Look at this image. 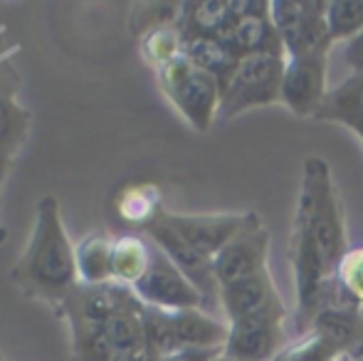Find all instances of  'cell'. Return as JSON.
<instances>
[{"label": "cell", "mask_w": 363, "mask_h": 361, "mask_svg": "<svg viewBox=\"0 0 363 361\" xmlns=\"http://www.w3.org/2000/svg\"><path fill=\"white\" fill-rule=\"evenodd\" d=\"M0 361H5V357H3V352H0Z\"/></svg>", "instance_id": "cell-34"}, {"label": "cell", "mask_w": 363, "mask_h": 361, "mask_svg": "<svg viewBox=\"0 0 363 361\" xmlns=\"http://www.w3.org/2000/svg\"><path fill=\"white\" fill-rule=\"evenodd\" d=\"M269 231L262 226L259 216L240 233L238 238L228 243L223 250L213 257V270H216L218 284H230L238 279L252 277V274L269 270Z\"/></svg>", "instance_id": "cell-13"}, {"label": "cell", "mask_w": 363, "mask_h": 361, "mask_svg": "<svg viewBox=\"0 0 363 361\" xmlns=\"http://www.w3.org/2000/svg\"><path fill=\"white\" fill-rule=\"evenodd\" d=\"M161 213L144 228L148 240L161 248V250L171 257L173 265L196 284L198 292L206 297V307H211L213 302L220 304V284H218L216 270H213V260L203 255V252H198L193 245H188V243L163 221Z\"/></svg>", "instance_id": "cell-12"}, {"label": "cell", "mask_w": 363, "mask_h": 361, "mask_svg": "<svg viewBox=\"0 0 363 361\" xmlns=\"http://www.w3.org/2000/svg\"><path fill=\"white\" fill-rule=\"evenodd\" d=\"M13 282L30 299L60 307L62 299L79 282L74 245L65 231L60 201L55 196L40 198L35 223L20 260L13 267Z\"/></svg>", "instance_id": "cell-2"}, {"label": "cell", "mask_w": 363, "mask_h": 361, "mask_svg": "<svg viewBox=\"0 0 363 361\" xmlns=\"http://www.w3.org/2000/svg\"><path fill=\"white\" fill-rule=\"evenodd\" d=\"M111 252H114V238L104 233L86 235L74 245L77 277L84 284H104L114 279L111 272Z\"/></svg>", "instance_id": "cell-20"}, {"label": "cell", "mask_w": 363, "mask_h": 361, "mask_svg": "<svg viewBox=\"0 0 363 361\" xmlns=\"http://www.w3.org/2000/svg\"><path fill=\"white\" fill-rule=\"evenodd\" d=\"M119 211L126 221L139 223L141 228H146L158 213L163 211L161 208V198H158V191L153 186H136L129 188V191L121 196L119 201Z\"/></svg>", "instance_id": "cell-27"}, {"label": "cell", "mask_w": 363, "mask_h": 361, "mask_svg": "<svg viewBox=\"0 0 363 361\" xmlns=\"http://www.w3.org/2000/svg\"><path fill=\"white\" fill-rule=\"evenodd\" d=\"M161 218L198 252L216 257L233 238H238L250 223L257 218L255 211L247 213H208V216H186V213L163 211Z\"/></svg>", "instance_id": "cell-11"}, {"label": "cell", "mask_w": 363, "mask_h": 361, "mask_svg": "<svg viewBox=\"0 0 363 361\" xmlns=\"http://www.w3.org/2000/svg\"><path fill=\"white\" fill-rule=\"evenodd\" d=\"M344 57L354 72H363V33H359L354 40H349L344 45Z\"/></svg>", "instance_id": "cell-28"}, {"label": "cell", "mask_w": 363, "mask_h": 361, "mask_svg": "<svg viewBox=\"0 0 363 361\" xmlns=\"http://www.w3.org/2000/svg\"><path fill=\"white\" fill-rule=\"evenodd\" d=\"M223 352H186L166 361H216Z\"/></svg>", "instance_id": "cell-29"}, {"label": "cell", "mask_w": 363, "mask_h": 361, "mask_svg": "<svg viewBox=\"0 0 363 361\" xmlns=\"http://www.w3.org/2000/svg\"><path fill=\"white\" fill-rule=\"evenodd\" d=\"M287 57L282 55H250L240 57L238 67L223 84L218 119L228 121L255 106L282 104V77Z\"/></svg>", "instance_id": "cell-3"}, {"label": "cell", "mask_w": 363, "mask_h": 361, "mask_svg": "<svg viewBox=\"0 0 363 361\" xmlns=\"http://www.w3.org/2000/svg\"><path fill=\"white\" fill-rule=\"evenodd\" d=\"M326 65H329V50H319L311 55L287 57L282 77V104L296 116L319 114L326 94Z\"/></svg>", "instance_id": "cell-10"}, {"label": "cell", "mask_w": 363, "mask_h": 361, "mask_svg": "<svg viewBox=\"0 0 363 361\" xmlns=\"http://www.w3.org/2000/svg\"><path fill=\"white\" fill-rule=\"evenodd\" d=\"M326 28L331 43H349L363 33V0H326Z\"/></svg>", "instance_id": "cell-23"}, {"label": "cell", "mask_w": 363, "mask_h": 361, "mask_svg": "<svg viewBox=\"0 0 363 361\" xmlns=\"http://www.w3.org/2000/svg\"><path fill=\"white\" fill-rule=\"evenodd\" d=\"M341 361H354V359H341Z\"/></svg>", "instance_id": "cell-35"}, {"label": "cell", "mask_w": 363, "mask_h": 361, "mask_svg": "<svg viewBox=\"0 0 363 361\" xmlns=\"http://www.w3.org/2000/svg\"><path fill=\"white\" fill-rule=\"evenodd\" d=\"M235 20L223 40L238 57L250 55H284V45L269 15V0H233Z\"/></svg>", "instance_id": "cell-9"}, {"label": "cell", "mask_w": 363, "mask_h": 361, "mask_svg": "<svg viewBox=\"0 0 363 361\" xmlns=\"http://www.w3.org/2000/svg\"><path fill=\"white\" fill-rule=\"evenodd\" d=\"M349 250L344 206L324 159L309 156L289 235V262L296 284V329L309 332L331 299V284L341 257Z\"/></svg>", "instance_id": "cell-1"}, {"label": "cell", "mask_w": 363, "mask_h": 361, "mask_svg": "<svg viewBox=\"0 0 363 361\" xmlns=\"http://www.w3.org/2000/svg\"><path fill=\"white\" fill-rule=\"evenodd\" d=\"M13 159H15V154H13V151H10V149H5V146L0 144V183H3L5 174H8L10 164H13Z\"/></svg>", "instance_id": "cell-30"}, {"label": "cell", "mask_w": 363, "mask_h": 361, "mask_svg": "<svg viewBox=\"0 0 363 361\" xmlns=\"http://www.w3.org/2000/svg\"><path fill=\"white\" fill-rule=\"evenodd\" d=\"M72 361H114L116 352L106 337L104 324H79L69 327Z\"/></svg>", "instance_id": "cell-24"}, {"label": "cell", "mask_w": 363, "mask_h": 361, "mask_svg": "<svg viewBox=\"0 0 363 361\" xmlns=\"http://www.w3.org/2000/svg\"><path fill=\"white\" fill-rule=\"evenodd\" d=\"M316 119L349 126L363 141V72H354L339 87L329 89Z\"/></svg>", "instance_id": "cell-16"}, {"label": "cell", "mask_w": 363, "mask_h": 361, "mask_svg": "<svg viewBox=\"0 0 363 361\" xmlns=\"http://www.w3.org/2000/svg\"><path fill=\"white\" fill-rule=\"evenodd\" d=\"M139 307H144V302L136 297L134 289L111 279L104 284L77 282L57 309L69 327H79V324H106L116 314Z\"/></svg>", "instance_id": "cell-8"}, {"label": "cell", "mask_w": 363, "mask_h": 361, "mask_svg": "<svg viewBox=\"0 0 363 361\" xmlns=\"http://www.w3.org/2000/svg\"><path fill=\"white\" fill-rule=\"evenodd\" d=\"M144 307L129 309L104 324L106 337L114 347L116 357H131V354H148L146 352V332H144Z\"/></svg>", "instance_id": "cell-22"}, {"label": "cell", "mask_w": 363, "mask_h": 361, "mask_svg": "<svg viewBox=\"0 0 363 361\" xmlns=\"http://www.w3.org/2000/svg\"><path fill=\"white\" fill-rule=\"evenodd\" d=\"M329 304H344V307L363 309V243L349 245L346 255L341 257L339 270L334 274ZM326 304V307H329Z\"/></svg>", "instance_id": "cell-21"}, {"label": "cell", "mask_w": 363, "mask_h": 361, "mask_svg": "<svg viewBox=\"0 0 363 361\" xmlns=\"http://www.w3.org/2000/svg\"><path fill=\"white\" fill-rule=\"evenodd\" d=\"M277 304H282V299H279L269 270L220 287V307L228 317V324L252 317V314H259L269 307H277Z\"/></svg>", "instance_id": "cell-15"}, {"label": "cell", "mask_w": 363, "mask_h": 361, "mask_svg": "<svg viewBox=\"0 0 363 361\" xmlns=\"http://www.w3.org/2000/svg\"><path fill=\"white\" fill-rule=\"evenodd\" d=\"M284 314H287L284 304H277L252 317L230 322L223 354L238 361H274V357L287 347Z\"/></svg>", "instance_id": "cell-7"}, {"label": "cell", "mask_w": 363, "mask_h": 361, "mask_svg": "<svg viewBox=\"0 0 363 361\" xmlns=\"http://www.w3.org/2000/svg\"><path fill=\"white\" fill-rule=\"evenodd\" d=\"M141 50H144L146 62L151 65L153 70L166 67L168 62L181 57L183 35H181V30H178V25H168V28H158V30L146 33L144 43H141Z\"/></svg>", "instance_id": "cell-26"}, {"label": "cell", "mask_w": 363, "mask_h": 361, "mask_svg": "<svg viewBox=\"0 0 363 361\" xmlns=\"http://www.w3.org/2000/svg\"><path fill=\"white\" fill-rule=\"evenodd\" d=\"M151 255H153V243L136 235V233H124V235L114 238V252H111L114 282L134 287L146 274L148 265H151Z\"/></svg>", "instance_id": "cell-19"}, {"label": "cell", "mask_w": 363, "mask_h": 361, "mask_svg": "<svg viewBox=\"0 0 363 361\" xmlns=\"http://www.w3.org/2000/svg\"><path fill=\"white\" fill-rule=\"evenodd\" d=\"M171 359L186 352H225L230 324L216 319L206 309L166 312Z\"/></svg>", "instance_id": "cell-14"}, {"label": "cell", "mask_w": 363, "mask_h": 361, "mask_svg": "<svg viewBox=\"0 0 363 361\" xmlns=\"http://www.w3.org/2000/svg\"><path fill=\"white\" fill-rule=\"evenodd\" d=\"M235 20L233 0H208V3H181L178 30L181 35H206V38H223L225 30Z\"/></svg>", "instance_id": "cell-18"}, {"label": "cell", "mask_w": 363, "mask_h": 361, "mask_svg": "<svg viewBox=\"0 0 363 361\" xmlns=\"http://www.w3.org/2000/svg\"><path fill=\"white\" fill-rule=\"evenodd\" d=\"M114 361H158L151 354H131V357H116Z\"/></svg>", "instance_id": "cell-31"}, {"label": "cell", "mask_w": 363, "mask_h": 361, "mask_svg": "<svg viewBox=\"0 0 363 361\" xmlns=\"http://www.w3.org/2000/svg\"><path fill=\"white\" fill-rule=\"evenodd\" d=\"M269 15L287 57L331 50L326 0H269Z\"/></svg>", "instance_id": "cell-5"}, {"label": "cell", "mask_w": 363, "mask_h": 361, "mask_svg": "<svg viewBox=\"0 0 363 361\" xmlns=\"http://www.w3.org/2000/svg\"><path fill=\"white\" fill-rule=\"evenodd\" d=\"M30 131V114L15 101L13 89L0 91V144L18 154Z\"/></svg>", "instance_id": "cell-25"}, {"label": "cell", "mask_w": 363, "mask_h": 361, "mask_svg": "<svg viewBox=\"0 0 363 361\" xmlns=\"http://www.w3.org/2000/svg\"><path fill=\"white\" fill-rule=\"evenodd\" d=\"M216 361H238V359H230V357H225V354H220Z\"/></svg>", "instance_id": "cell-32"}, {"label": "cell", "mask_w": 363, "mask_h": 361, "mask_svg": "<svg viewBox=\"0 0 363 361\" xmlns=\"http://www.w3.org/2000/svg\"><path fill=\"white\" fill-rule=\"evenodd\" d=\"M131 289L146 307L166 309V312L206 307V297L158 245H153L151 265H148L146 274Z\"/></svg>", "instance_id": "cell-6"}, {"label": "cell", "mask_w": 363, "mask_h": 361, "mask_svg": "<svg viewBox=\"0 0 363 361\" xmlns=\"http://www.w3.org/2000/svg\"><path fill=\"white\" fill-rule=\"evenodd\" d=\"M183 57H188L198 70L213 74L223 87L233 70L238 67L240 57L220 38L206 35H183Z\"/></svg>", "instance_id": "cell-17"}, {"label": "cell", "mask_w": 363, "mask_h": 361, "mask_svg": "<svg viewBox=\"0 0 363 361\" xmlns=\"http://www.w3.org/2000/svg\"><path fill=\"white\" fill-rule=\"evenodd\" d=\"M158 84L163 94L171 99L178 114L188 121L196 131H211L213 121L218 119L220 94L223 87L213 74L198 70L188 57H176L166 67L156 70Z\"/></svg>", "instance_id": "cell-4"}, {"label": "cell", "mask_w": 363, "mask_h": 361, "mask_svg": "<svg viewBox=\"0 0 363 361\" xmlns=\"http://www.w3.org/2000/svg\"><path fill=\"white\" fill-rule=\"evenodd\" d=\"M3 240H5V228L0 226V243H3Z\"/></svg>", "instance_id": "cell-33"}]
</instances>
